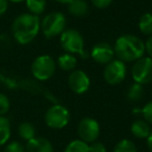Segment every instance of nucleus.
I'll return each instance as SVG.
<instances>
[{"label": "nucleus", "mask_w": 152, "mask_h": 152, "mask_svg": "<svg viewBox=\"0 0 152 152\" xmlns=\"http://www.w3.org/2000/svg\"><path fill=\"white\" fill-rule=\"evenodd\" d=\"M41 30V20L39 16L30 13L19 15L12 24V34L17 43L27 45L31 43Z\"/></svg>", "instance_id": "nucleus-1"}, {"label": "nucleus", "mask_w": 152, "mask_h": 152, "mask_svg": "<svg viewBox=\"0 0 152 152\" xmlns=\"http://www.w3.org/2000/svg\"><path fill=\"white\" fill-rule=\"evenodd\" d=\"M114 51L118 59L124 63H131L145 54V43L133 34H123L117 39Z\"/></svg>", "instance_id": "nucleus-2"}, {"label": "nucleus", "mask_w": 152, "mask_h": 152, "mask_svg": "<svg viewBox=\"0 0 152 152\" xmlns=\"http://www.w3.org/2000/svg\"><path fill=\"white\" fill-rule=\"evenodd\" d=\"M67 19L59 12H52L46 15L41 21V31L47 39L61 36L66 30Z\"/></svg>", "instance_id": "nucleus-3"}, {"label": "nucleus", "mask_w": 152, "mask_h": 152, "mask_svg": "<svg viewBox=\"0 0 152 152\" xmlns=\"http://www.w3.org/2000/svg\"><path fill=\"white\" fill-rule=\"evenodd\" d=\"M61 46L67 53L76 54L78 53L81 57H87L88 53H86L85 41L81 34L76 29H67L61 34L59 38Z\"/></svg>", "instance_id": "nucleus-4"}, {"label": "nucleus", "mask_w": 152, "mask_h": 152, "mask_svg": "<svg viewBox=\"0 0 152 152\" xmlns=\"http://www.w3.org/2000/svg\"><path fill=\"white\" fill-rule=\"evenodd\" d=\"M56 69V64L50 55H40L31 64V73L38 80H48L53 76Z\"/></svg>", "instance_id": "nucleus-5"}, {"label": "nucleus", "mask_w": 152, "mask_h": 152, "mask_svg": "<svg viewBox=\"0 0 152 152\" xmlns=\"http://www.w3.org/2000/svg\"><path fill=\"white\" fill-rule=\"evenodd\" d=\"M70 113L67 107L61 104H54L47 110L45 114V123L52 129H61L68 125Z\"/></svg>", "instance_id": "nucleus-6"}, {"label": "nucleus", "mask_w": 152, "mask_h": 152, "mask_svg": "<svg viewBox=\"0 0 152 152\" xmlns=\"http://www.w3.org/2000/svg\"><path fill=\"white\" fill-rule=\"evenodd\" d=\"M131 75L134 83L147 85L152 81V58L142 56L134 61L131 69Z\"/></svg>", "instance_id": "nucleus-7"}, {"label": "nucleus", "mask_w": 152, "mask_h": 152, "mask_svg": "<svg viewBox=\"0 0 152 152\" xmlns=\"http://www.w3.org/2000/svg\"><path fill=\"white\" fill-rule=\"evenodd\" d=\"M127 69L124 61L120 59H113L106 64L103 71V77L110 86H117L121 83L126 77Z\"/></svg>", "instance_id": "nucleus-8"}, {"label": "nucleus", "mask_w": 152, "mask_h": 152, "mask_svg": "<svg viewBox=\"0 0 152 152\" xmlns=\"http://www.w3.org/2000/svg\"><path fill=\"white\" fill-rule=\"evenodd\" d=\"M77 131H78L79 137H80L81 141L86 142L88 144H91L93 142L97 141L100 133V127L95 119L86 117V118L80 120Z\"/></svg>", "instance_id": "nucleus-9"}, {"label": "nucleus", "mask_w": 152, "mask_h": 152, "mask_svg": "<svg viewBox=\"0 0 152 152\" xmlns=\"http://www.w3.org/2000/svg\"><path fill=\"white\" fill-rule=\"evenodd\" d=\"M68 85L72 92L75 94H85L90 89L91 80L89 76L83 70H73L68 78Z\"/></svg>", "instance_id": "nucleus-10"}, {"label": "nucleus", "mask_w": 152, "mask_h": 152, "mask_svg": "<svg viewBox=\"0 0 152 152\" xmlns=\"http://www.w3.org/2000/svg\"><path fill=\"white\" fill-rule=\"evenodd\" d=\"M114 47L106 42L97 43L91 50V57L98 64L106 65L114 59Z\"/></svg>", "instance_id": "nucleus-11"}, {"label": "nucleus", "mask_w": 152, "mask_h": 152, "mask_svg": "<svg viewBox=\"0 0 152 152\" xmlns=\"http://www.w3.org/2000/svg\"><path fill=\"white\" fill-rule=\"evenodd\" d=\"M26 152H53V146L49 140L45 137H34L29 140L25 146Z\"/></svg>", "instance_id": "nucleus-12"}, {"label": "nucleus", "mask_w": 152, "mask_h": 152, "mask_svg": "<svg viewBox=\"0 0 152 152\" xmlns=\"http://www.w3.org/2000/svg\"><path fill=\"white\" fill-rule=\"evenodd\" d=\"M68 12L75 18L85 17L89 12V4L86 0H72L68 4Z\"/></svg>", "instance_id": "nucleus-13"}, {"label": "nucleus", "mask_w": 152, "mask_h": 152, "mask_svg": "<svg viewBox=\"0 0 152 152\" xmlns=\"http://www.w3.org/2000/svg\"><path fill=\"white\" fill-rule=\"evenodd\" d=\"M151 132L150 124L145 120H135L131 125V133L137 139H147Z\"/></svg>", "instance_id": "nucleus-14"}, {"label": "nucleus", "mask_w": 152, "mask_h": 152, "mask_svg": "<svg viewBox=\"0 0 152 152\" xmlns=\"http://www.w3.org/2000/svg\"><path fill=\"white\" fill-rule=\"evenodd\" d=\"M57 66L64 71H73L77 66V58L71 53H65L57 58Z\"/></svg>", "instance_id": "nucleus-15"}, {"label": "nucleus", "mask_w": 152, "mask_h": 152, "mask_svg": "<svg viewBox=\"0 0 152 152\" xmlns=\"http://www.w3.org/2000/svg\"><path fill=\"white\" fill-rule=\"evenodd\" d=\"M11 137V122L4 116H0V146L5 145Z\"/></svg>", "instance_id": "nucleus-16"}, {"label": "nucleus", "mask_w": 152, "mask_h": 152, "mask_svg": "<svg viewBox=\"0 0 152 152\" xmlns=\"http://www.w3.org/2000/svg\"><path fill=\"white\" fill-rule=\"evenodd\" d=\"M18 133L20 137L24 141L28 142L29 140L34 139L36 137V128L34 125L30 122H23L18 127Z\"/></svg>", "instance_id": "nucleus-17"}, {"label": "nucleus", "mask_w": 152, "mask_h": 152, "mask_svg": "<svg viewBox=\"0 0 152 152\" xmlns=\"http://www.w3.org/2000/svg\"><path fill=\"white\" fill-rule=\"evenodd\" d=\"M140 31L145 36L152 34V13H145L141 16L139 20Z\"/></svg>", "instance_id": "nucleus-18"}, {"label": "nucleus", "mask_w": 152, "mask_h": 152, "mask_svg": "<svg viewBox=\"0 0 152 152\" xmlns=\"http://www.w3.org/2000/svg\"><path fill=\"white\" fill-rule=\"evenodd\" d=\"M144 96V87L143 85L137 83H133L127 90V98L131 102H137L143 98Z\"/></svg>", "instance_id": "nucleus-19"}, {"label": "nucleus", "mask_w": 152, "mask_h": 152, "mask_svg": "<svg viewBox=\"0 0 152 152\" xmlns=\"http://www.w3.org/2000/svg\"><path fill=\"white\" fill-rule=\"evenodd\" d=\"M25 2L29 13L37 16L44 13L47 4L46 0H25Z\"/></svg>", "instance_id": "nucleus-20"}, {"label": "nucleus", "mask_w": 152, "mask_h": 152, "mask_svg": "<svg viewBox=\"0 0 152 152\" xmlns=\"http://www.w3.org/2000/svg\"><path fill=\"white\" fill-rule=\"evenodd\" d=\"M64 152H89V144L81 140H74L68 144Z\"/></svg>", "instance_id": "nucleus-21"}, {"label": "nucleus", "mask_w": 152, "mask_h": 152, "mask_svg": "<svg viewBox=\"0 0 152 152\" xmlns=\"http://www.w3.org/2000/svg\"><path fill=\"white\" fill-rule=\"evenodd\" d=\"M114 152H137V146L130 140H121L114 148Z\"/></svg>", "instance_id": "nucleus-22"}, {"label": "nucleus", "mask_w": 152, "mask_h": 152, "mask_svg": "<svg viewBox=\"0 0 152 152\" xmlns=\"http://www.w3.org/2000/svg\"><path fill=\"white\" fill-rule=\"evenodd\" d=\"M10 99L5 94L0 93V116H4L10 110Z\"/></svg>", "instance_id": "nucleus-23"}, {"label": "nucleus", "mask_w": 152, "mask_h": 152, "mask_svg": "<svg viewBox=\"0 0 152 152\" xmlns=\"http://www.w3.org/2000/svg\"><path fill=\"white\" fill-rule=\"evenodd\" d=\"M3 152H26V151H25V147L20 142L14 141L5 146Z\"/></svg>", "instance_id": "nucleus-24"}, {"label": "nucleus", "mask_w": 152, "mask_h": 152, "mask_svg": "<svg viewBox=\"0 0 152 152\" xmlns=\"http://www.w3.org/2000/svg\"><path fill=\"white\" fill-rule=\"evenodd\" d=\"M141 112L143 114L144 118H145V121H147L149 124L152 125V101L146 103Z\"/></svg>", "instance_id": "nucleus-25"}, {"label": "nucleus", "mask_w": 152, "mask_h": 152, "mask_svg": "<svg viewBox=\"0 0 152 152\" xmlns=\"http://www.w3.org/2000/svg\"><path fill=\"white\" fill-rule=\"evenodd\" d=\"M89 152H106V148L101 142H93L89 145Z\"/></svg>", "instance_id": "nucleus-26"}, {"label": "nucleus", "mask_w": 152, "mask_h": 152, "mask_svg": "<svg viewBox=\"0 0 152 152\" xmlns=\"http://www.w3.org/2000/svg\"><path fill=\"white\" fill-rule=\"evenodd\" d=\"M91 1L94 7L100 10L106 9V7H110L113 2V0H91Z\"/></svg>", "instance_id": "nucleus-27"}, {"label": "nucleus", "mask_w": 152, "mask_h": 152, "mask_svg": "<svg viewBox=\"0 0 152 152\" xmlns=\"http://www.w3.org/2000/svg\"><path fill=\"white\" fill-rule=\"evenodd\" d=\"M145 51L148 53L149 57L152 58V34L148 37L147 41L145 43Z\"/></svg>", "instance_id": "nucleus-28"}, {"label": "nucleus", "mask_w": 152, "mask_h": 152, "mask_svg": "<svg viewBox=\"0 0 152 152\" xmlns=\"http://www.w3.org/2000/svg\"><path fill=\"white\" fill-rule=\"evenodd\" d=\"M9 9V0H0V17L4 15Z\"/></svg>", "instance_id": "nucleus-29"}, {"label": "nucleus", "mask_w": 152, "mask_h": 152, "mask_svg": "<svg viewBox=\"0 0 152 152\" xmlns=\"http://www.w3.org/2000/svg\"><path fill=\"white\" fill-rule=\"evenodd\" d=\"M147 145H148V149L150 152H152V130L150 132L149 137H147Z\"/></svg>", "instance_id": "nucleus-30"}, {"label": "nucleus", "mask_w": 152, "mask_h": 152, "mask_svg": "<svg viewBox=\"0 0 152 152\" xmlns=\"http://www.w3.org/2000/svg\"><path fill=\"white\" fill-rule=\"evenodd\" d=\"M54 1H56V2H58V3H61V4H69L72 0H54Z\"/></svg>", "instance_id": "nucleus-31"}, {"label": "nucleus", "mask_w": 152, "mask_h": 152, "mask_svg": "<svg viewBox=\"0 0 152 152\" xmlns=\"http://www.w3.org/2000/svg\"><path fill=\"white\" fill-rule=\"evenodd\" d=\"M9 1H11V2H13V3H21V2H23V1H25V0H9Z\"/></svg>", "instance_id": "nucleus-32"}, {"label": "nucleus", "mask_w": 152, "mask_h": 152, "mask_svg": "<svg viewBox=\"0 0 152 152\" xmlns=\"http://www.w3.org/2000/svg\"><path fill=\"white\" fill-rule=\"evenodd\" d=\"M0 86H1V79H0Z\"/></svg>", "instance_id": "nucleus-33"}]
</instances>
